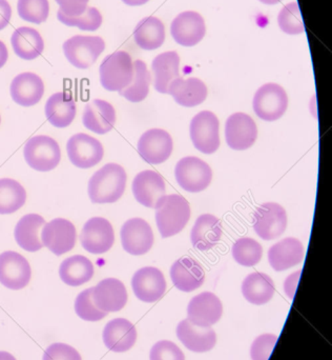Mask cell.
I'll list each match as a JSON object with an SVG mask.
<instances>
[{"label": "cell", "instance_id": "f5cc1de1", "mask_svg": "<svg viewBox=\"0 0 332 360\" xmlns=\"http://www.w3.org/2000/svg\"><path fill=\"white\" fill-rule=\"evenodd\" d=\"M0 360H16V359H15L12 354H10V353L0 351Z\"/></svg>", "mask_w": 332, "mask_h": 360}, {"label": "cell", "instance_id": "4dcf8cb0", "mask_svg": "<svg viewBox=\"0 0 332 360\" xmlns=\"http://www.w3.org/2000/svg\"><path fill=\"white\" fill-rule=\"evenodd\" d=\"M46 220L39 214H27L17 222L14 230L17 245L27 252H37L44 248L40 238V231Z\"/></svg>", "mask_w": 332, "mask_h": 360}, {"label": "cell", "instance_id": "836d02e7", "mask_svg": "<svg viewBox=\"0 0 332 360\" xmlns=\"http://www.w3.org/2000/svg\"><path fill=\"white\" fill-rule=\"evenodd\" d=\"M94 264L86 256L74 255L61 262L59 276L65 285L79 287L94 276Z\"/></svg>", "mask_w": 332, "mask_h": 360}, {"label": "cell", "instance_id": "cb8c5ba5", "mask_svg": "<svg viewBox=\"0 0 332 360\" xmlns=\"http://www.w3.org/2000/svg\"><path fill=\"white\" fill-rule=\"evenodd\" d=\"M115 108L102 99H94L84 108L82 114V124L88 130L103 135L111 132L115 127Z\"/></svg>", "mask_w": 332, "mask_h": 360}, {"label": "cell", "instance_id": "f6af8a7d", "mask_svg": "<svg viewBox=\"0 0 332 360\" xmlns=\"http://www.w3.org/2000/svg\"><path fill=\"white\" fill-rule=\"evenodd\" d=\"M151 360H185L181 349L168 340L156 342L150 353Z\"/></svg>", "mask_w": 332, "mask_h": 360}, {"label": "cell", "instance_id": "4316f807", "mask_svg": "<svg viewBox=\"0 0 332 360\" xmlns=\"http://www.w3.org/2000/svg\"><path fill=\"white\" fill-rule=\"evenodd\" d=\"M167 94L173 97L179 105L185 108H194L204 103L208 91L206 84L196 77L184 79L175 78L168 86Z\"/></svg>", "mask_w": 332, "mask_h": 360}, {"label": "cell", "instance_id": "ee69618b", "mask_svg": "<svg viewBox=\"0 0 332 360\" xmlns=\"http://www.w3.org/2000/svg\"><path fill=\"white\" fill-rule=\"evenodd\" d=\"M278 342L274 334H263L255 338L251 345V356L253 360H268Z\"/></svg>", "mask_w": 332, "mask_h": 360}, {"label": "cell", "instance_id": "c3c4849f", "mask_svg": "<svg viewBox=\"0 0 332 360\" xmlns=\"http://www.w3.org/2000/svg\"><path fill=\"white\" fill-rule=\"evenodd\" d=\"M301 270L298 271V272L293 273L291 276L285 279L284 291L291 300H293V297H295L298 283H299L300 277H301Z\"/></svg>", "mask_w": 332, "mask_h": 360}, {"label": "cell", "instance_id": "f35d334b", "mask_svg": "<svg viewBox=\"0 0 332 360\" xmlns=\"http://www.w3.org/2000/svg\"><path fill=\"white\" fill-rule=\"evenodd\" d=\"M232 257L243 266H255L261 262L263 248L251 237H242L232 245Z\"/></svg>", "mask_w": 332, "mask_h": 360}, {"label": "cell", "instance_id": "44dd1931", "mask_svg": "<svg viewBox=\"0 0 332 360\" xmlns=\"http://www.w3.org/2000/svg\"><path fill=\"white\" fill-rule=\"evenodd\" d=\"M132 191L140 205L155 209L157 201L166 195V182L155 171H142L133 180Z\"/></svg>", "mask_w": 332, "mask_h": 360}, {"label": "cell", "instance_id": "bcb514c9", "mask_svg": "<svg viewBox=\"0 0 332 360\" xmlns=\"http://www.w3.org/2000/svg\"><path fill=\"white\" fill-rule=\"evenodd\" d=\"M42 360H82V357L69 345L53 344L46 349Z\"/></svg>", "mask_w": 332, "mask_h": 360}, {"label": "cell", "instance_id": "d4e9b609", "mask_svg": "<svg viewBox=\"0 0 332 360\" xmlns=\"http://www.w3.org/2000/svg\"><path fill=\"white\" fill-rule=\"evenodd\" d=\"M175 333L183 346L192 352H208L217 344V334L211 327H198L187 319H184L177 326Z\"/></svg>", "mask_w": 332, "mask_h": 360}, {"label": "cell", "instance_id": "52a82bcc", "mask_svg": "<svg viewBox=\"0 0 332 360\" xmlns=\"http://www.w3.org/2000/svg\"><path fill=\"white\" fill-rule=\"evenodd\" d=\"M219 130L220 122L215 114L202 111L197 114L190 122V139L198 151L211 155L219 149Z\"/></svg>", "mask_w": 332, "mask_h": 360}, {"label": "cell", "instance_id": "8992f818", "mask_svg": "<svg viewBox=\"0 0 332 360\" xmlns=\"http://www.w3.org/2000/svg\"><path fill=\"white\" fill-rule=\"evenodd\" d=\"M253 108L255 115L262 120L276 122L288 108L286 91L278 84H263L253 96Z\"/></svg>", "mask_w": 332, "mask_h": 360}, {"label": "cell", "instance_id": "e0dca14e", "mask_svg": "<svg viewBox=\"0 0 332 360\" xmlns=\"http://www.w3.org/2000/svg\"><path fill=\"white\" fill-rule=\"evenodd\" d=\"M223 314V304L211 292L194 296L187 307V321L198 327L209 328L217 323Z\"/></svg>", "mask_w": 332, "mask_h": 360}, {"label": "cell", "instance_id": "5b68a950", "mask_svg": "<svg viewBox=\"0 0 332 360\" xmlns=\"http://www.w3.org/2000/svg\"><path fill=\"white\" fill-rule=\"evenodd\" d=\"M65 58L74 67L86 70L92 67L105 50V42L99 36L76 35L62 46Z\"/></svg>", "mask_w": 332, "mask_h": 360}, {"label": "cell", "instance_id": "2e32d148", "mask_svg": "<svg viewBox=\"0 0 332 360\" xmlns=\"http://www.w3.org/2000/svg\"><path fill=\"white\" fill-rule=\"evenodd\" d=\"M257 124L247 114L239 112L226 120L225 139L230 149L236 151L249 149L257 141Z\"/></svg>", "mask_w": 332, "mask_h": 360}, {"label": "cell", "instance_id": "ac0fdd59", "mask_svg": "<svg viewBox=\"0 0 332 360\" xmlns=\"http://www.w3.org/2000/svg\"><path fill=\"white\" fill-rule=\"evenodd\" d=\"M132 288L139 300L152 304L159 300L166 293V277L159 269L145 266L135 273Z\"/></svg>", "mask_w": 332, "mask_h": 360}, {"label": "cell", "instance_id": "7c38bea8", "mask_svg": "<svg viewBox=\"0 0 332 360\" xmlns=\"http://www.w3.org/2000/svg\"><path fill=\"white\" fill-rule=\"evenodd\" d=\"M69 162L79 169H90L97 166L105 156L102 143L90 135L78 133L67 143Z\"/></svg>", "mask_w": 332, "mask_h": 360}, {"label": "cell", "instance_id": "11a10c76", "mask_svg": "<svg viewBox=\"0 0 332 360\" xmlns=\"http://www.w3.org/2000/svg\"><path fill=\"white\" fill-rule=\"evenodd\" d=\"M0 124H1V116H0Z\"/></svg>", "mask_w": 332, "mask_h": 360}, {"label": "cell", "instance_id": "7dc6e473", "mask_svg": "<svg viewBox=\"0 0 332 360\" xmlns=\"http://www.w3.org/2000/svg\"><path fill=\"white\" fill-rule=\"evenodd\" d=\"M59 6V11L67 16L76 17L84 14L90 0H55Z\"/></svg>", "mask_w": 332, "mask_h": 360}, {"label": "cell", "instance_id": "4fadbf2b", "mask_svg": "<svg viewBox=\"0 0 332 360\" xmlns=\"http://www.w3.org/2000/svg\"><path fill=\"white\" fill-rule=\"evenodd\" d=\"M32 269L27 258L14 251L0 254V283L10 290H21L29 285Z\"/></svg>", "mask_w": 332, "mask_h": 360}, {"label": "cell", "instance_id": "484cf974", "mask_svg": "<svg viewBox=\"0 0 332 360\" xmlns=\"http://www.w3.org/2000/svg\"><path fill=\"white\" fill-rule=\"evenodd\" d=\"M102 338L109 351L124 353L131 350L136 344L137 330L128 319H115L105 326Z\"/></svg>", "mask_w": 332, "mask_h": 360}, {"label": "cell", "instance_id": "74e56055", "mask_svg": "<svg viewBox=\"0 0 332 360\" xmlns=\"http://www.w3.org/2000/svg\"><path fill=\"white\" fill-rule=\"evenodd\" d=\"M27 201L25 188L12 179H0V215L18 211Z\"/></svg>", "mask_w": 332, "mask_h": 360}, {"label": "cell", "instance_id": "277c9868", "mask_svg": "<svg viewBox=\"0 0 332 360\" xmlns=\"http://www.w3.org/2000/svg\"><path fill=\"white\" fill-rule=\"evenodd\" d=\"M25 162L38 172H50L57 168L61 160L58 143L46 135L32 137L23 148Z\"/></svg>", "mask_w": 332, "mask_h": 360}, {"label": "cell", "instance_id": "681fc988", "mask_svg": "<svg viewBox=\"0 0 332 360\" xmlns=\"http://www.w3.org/2000/svg\"><path fill=\"white\" fill-rule=\"evenodd\" d=\"M12 17V8L8 0H0V31L6 29Z\"/></svg>", "mask_w": 332, "mask_h": 360}, {"label": "cell", "instance_id": "f1b7e54d", "mask_svg": "<svg viewBox=\"0 0 332 360\" xmlns=\"http://www.w3.org/2000/svg\"><path fill=\"white\" fill-rule=\"evenodd\" d=\"M222 224L213 214H203L197 218L190 233L192 245L200 251L213 249L221 240Z\"/></svg>", "mask_w": 332, "mask_h": 360}, {"label": "cell", "instance_id": "60d3db41", "mask_svg": "<svg viewBox=\"0 0 332 360\" xmlns=\"http://www.w3.org/2000/svg\"><path fill=\"white\" fill-rule=\"evenodd\" d=\"M17 12L23 20L40 25L50 15V4L48 0H18Z\"/></svg>", "mask_w": 332, "mask_h": 360}, {"label": "cell", "instance_id": "b9f144b4", "mask_svg": "<svg viewBox=\"0 0 332 360\" xmlns=\"http://www.w3.org/2000/svg\"><path fill=\"white\" fill-rule=\"evenodd\" d=\"M278 23L280 29L288 35H299L305 32L299 4L291 2L279 13Z\"/></svg>", "mask_w": 332, "mask_h": 360}, {"label": "cell", "instance_id": "3957f363", "mask_svg": "<svg viewBox=\"0 0 332 360\" xmlns=\"http://www.w3.org/2000/svg\"><path fill=\"white\" fill-rule=\"evenodd\" d=\"M99 75L103 89L109 92H120L134 77L132 57L126 51H116L107 55L99 68Z\"/></svg>", "mask_w": 332, "mask_h": 360}, {"label": "cell", "instance_id": "816d5d0a", "mask_svg": "<svg viewBox=\"0 0 332 360\" xmlns=\"http://www.w3.org/2000/svg\"><path fill=\"white\" fill-rule=\"evenodd\" d=\"M122 2L130 6H140L147 4L150 0H121Z\"/></svg>", "mask_w": 332, "mask_h": 360}, {"label": "cell", "instance_id": "6da1fadb", "mask_svg": "<svg viewBox=\"0 0 332 360\" xmlns=\"http://www.w3.org/2000/svg\"><path fill=\"white\" fill-rule=\"evenodd\" d=\"M126 170L120 165H105L94 173L88 184V197L93 203L105 205L119 200L126 191Z\"/></svg>", "mask_w": 332, "mask_h": 360}, {"label": "cell", "instance_id": "f907efd6", "mask_svg": "<svg viewBox=\"0 0 332 360\" xmlns=\"http://www.w3.org/2000/svg\"><path fill=\"white\" fill-rule=\"evenodd\" d=\"M8 58V51L4 41L0 40V69L4 67Z\"/></svg>", "mask_w": 332, "mask_h": 360}, {"label": "cell", "instance_id": "7402d4cb", "mask_svg": "<svg viewBox=\"0 0 332 360\" xmlns=\"http://www.w3.org/2000/svg\"><path fill=\"white\" fill-rule=\"evenodd\" d=\"M11 97L21 107L37 105L44 94V80L37 74L25 72L19 74L11 82Z\"/></svg>", "mask_w": 332, "mask_h": 360}, {"label": "cell", "instance_id": "ffe728a7", "mask_svg": "<svg viewBox=\"0 0 332 360\" xmlns=\"http://www.w3.org/2000/svg\"><path fill=\"white\" fill-rule=\"evenodd\" d=\"M93 302L103 312H119L128 302V291L119 279L105 278L93 288Z\"/></svg>", "mask_w": 332, "mask_h": 360}, {"label": "cell", "instance_id": "30bf717a", "mask_svg": "<svg viewBox=\"0 0 332 360\" xmlns=\"http://www.w3.org/2000/svg\"><path fill=\"white\" fill-rule=\"evenodd\" d=\"M40 238L44 247L55 255L61 256L74 249L77 232L73 222L65 218H55L42 226Z\"/></svg>", "mask_w": 332, "mask_h": 360}, {"label": "cell", "instance_id": "7bdbcfd3", "mask_svg": "<svg viewBox=\"0 0 332 360\" xmlns=\"http://www.w3.org/2000/svg\"><path fill=\"white\" fill-rule=\"evenodd\" d=\"M93 288L84 290L81 293L78 294L77 298L75 300V312L82 321H101L107 316V313L99 310L95 306L92 297Z\"/></svg>", "mask_w": 332, "mask_h": 360}, {"label": "cell", "instance_id": "d6986e66", "mask_svg": "<svg viewBox=\"0 0 332 360\" xmlns=\"http://www.w3.org/2000/svg\"><path fill=\"white\" fill-rule=\"evenodd\" d=\"M171 33L180 46H196L206 33L204 18L194 11L180 13L171 22Z\"/></svg>", "mask_w": 332, "mask_h": 360}, {"label": "cell", "instance_id": "db71d44e", "mask_svg": "<svg viewBox=\"0 0 332 360\" xmlns=\"http://www.w3.org/2000/svg\"><path fill=\"white\" fill-rule=\"evenodd\" d=\"M263 4H267V6H274V4H279L282 0H259Z\"/></svg>", "mask_w": 332, "mask_h": 360}, {"label": "cell", "instance_id": "8fae6325", "mask_svg": "<svg viewBox=\"0 0 332 360\" xmlns=\"http://www.w3.org/2000/svg\"><path fill=\"white\" fill-rule=\"evenodd\" d=\"M79 238L86 252L99 255L112 249L115 243V232L109 220L93 217L84 224Z\"/></svg>", "mask_w": 332, "mask_h": 360}, {"label": "cell", "instance_id": "7a4b0ae2", "mask_svg": "<svg viewBox=\"0 0 332 360\" xmlns=\"http://www.w3.org/2000/svg\"><path fill=\"white\" fill-rule=\"evenodd\" d=\"M155 210L156 224L162 238L179 234L190 219V203L182 195H166L157 201Z\"/></svg>", "mask_w": 332, "mask_h": 360}, {"label": "cell", "instance_id": "603a6c76", "mask_svg": "<svg viewBox=\"0 0 332 360\" xmlns=\"http://www.w3.org/2000/svg\"><path fill=\"white\" fill-rule=\"evenodd\" d=\"M169 275L173 285L186 293L199 289L205 281L202 266L192 257H182L173 262Z\"/></svg>", "mask_w": 332, "mask_h": 360}, {"label": "cell", "instance_id": "e575fe53", "mask_svg": "<svg viewBox=\"0 0 332 360\" xmlns=\"http://www.w3.org/2000/svg\"><path fill=\"white\" fill-rule=\"evenodd\" d=\"M276 287L272 277L264 273H251L242 283L245 300L255 306L267 304L274 297Z\"/></svg>", "mask_w": 332, "mask_h": 360}, {"label": "cell", "instance_id": "ba28073f", "mask_svg": "<svg viewBox=\"0 0 332 360\" xmlns=\"http://www.w3.org/2000/svg\"><path fill=\"white\" fill-rule=\"evenodd\" d=\"M175 177L183 190L199 193L208 188L213 180V171L208 164L200 158L187 156L175 165Z\"/></svg>", "mask_w": 332, "mask_h": 360}, {"label": "cell", "instance_id": "8d00e7d4", "mask_svg": "<svg viewBox=\"0 0 332 360\" xmlns=\"http://www.w3.org/2000/svg\"><path fill=\"white\" fill-rule=\"evenodd\" d=\"M133 65H134V77L132 82L126 89L120 91L119 94L126 101L137 103L145 101L149 95L152 76L145 61L137 59Z\"/></svg>", "mask_w": 332, "mask_h": 360}, {"label": "cell", "instance_id": "9a60e30c", "mask_svg": "<svg viewBox=\"0 0 332 360\" xmlns=\"http://www.w3.org/2000/svg\"><path fill=\"white\" fill-rule=\"evenodd\" d=\"M137 149L147 164H164L173 153V139L166 130L152 129L141 135Z\"/></svg>", "mask_w": 332, "mask_h": 360}, {"label": "cell", "instance_id": "1f68e13d", "mask_svg": "<svg viewBox=\"0 0 332 360\" xmlns=\"http://www.w3.org/2000/svg\"><path fill=\"white\" fill-rule=\"evenodd\" d=\"M154 73V86L157 92L167 94L169 84L180 77V57L175 51L162 53L152 63Z\"/></svg>", "mask_w": 332, "mask_h": 360}, {"label": "cell", "instance_id": "9c48e42d", "mask_svg": "<svg viewBox=\"0 0 332 360\" xmlns=\"http://www.w3.org/2000/svg\"><path fill=\"white\" fill-rule=\"evenodd\" d=\"M253 230L264 240H274L284 234L287 228V214L277 202H265L253 214Z\"/></svg>", "mask_w": 332, "mask_h": 360}, {"label": "cell", "instance_id": "83f0119b", "mask_svg": "<svg viewBox=\"0 0 332 360\" xmlns=\"http://www.w3.org/2000/svg\"><path fill=\"white\" fill-rule=\"evenodd\" d=\"M303 258V243L293 237L279 241L268 251V262L277 272L288 270L301 264Z\"/></svg>", "mask_w": 332, "mask_h": 360}, {"label": "cell", "instance_id": "d6a6232c", "mask_svg": "<svg viewBox=\"0 0 332 360\" xmlns=\"http://www.w3.org/2000/svg\"><path fill=\"white\" fill-rule=\"evenodd\" d=\"M13 51L23 60H33L42 54L44 41L37 30L20 27L15 30L11 37Z\"/></svg>", "mask_w": 332, "mask_h": 360}, {"label": "cell", "instance_id": "f546056e", "mask_svg": "<svg viewBox=\"0 0 332 360\" xmlns=\"http://www.w3.org/2000/svg\"><path fill=\"white\" fill-rule=\"evenodd\" d=\"M76 103L69 93L57 92L46 101L44 113L46 120L55 128L65 129L74 122L76 117Z\"/></svg>", "mask_w": 332, "mask_h": 360}, {"label": "cell", "instance_id": "5bb4252c", "mask_svg": "<svg viewBox=\"0 0 332 360\" xmlns=\"http://www.w3.org/2000/svg\"><path fill=\"white\" fill-rule=\"evenodd\" d=\"M122 248L131 255L147 254L154 245V233L149 222L142 218H132L124 222L120 231Z\"/></svg>", "mask_w": 332, "mask_h": 360}, {"label": "cell", "instance_id": "d590c367", "mask_svg": "<svg viewBox=\"0 0 332 360\" xmlns=\"http://www.w3.org/2000/svg\"><path fill=\"white\" fill-rule=\"evenodd\" d=\"M134 39L142 50H157L166 40V27L157 17H147L139 21L135 27Z\"/></svg>", "mask_w": 332, "mask_h": 360}, {"label": "cell", "instance_id": "ab89813d", "mask_svg": "<svg viewBox=\"0 0 332 360\" xmlns=\"http://www.w3.org/2000/svg\"><path fill=\"white\" fill-rule=\"evenodd\" d=\"M57 18L67 27H76L81 31L95 32L102 25V15L95 6H88L84 14L72 17L63 14L61 11L57 12Z\"/></svg>", "mask_w": 332, "mask_h": 360}]
</instances>
